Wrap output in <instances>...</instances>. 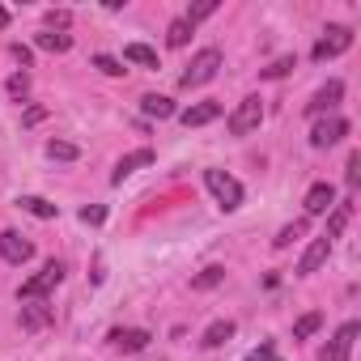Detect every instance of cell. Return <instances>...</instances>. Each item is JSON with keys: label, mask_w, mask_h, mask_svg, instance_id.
<instances>
[{"label": "cell", "mask_w": 361, "mask_h": 361, "mask_svg": "<svg viewBox=\"0 0 361 361\" xmlns=\"http://www.w3.org/2000/svg\"><path fill=\"white\" fill-rule=\"evenodd\" d=\"M217 68H221V51H217V47H204V51H196V56H192V64L183 68V77H178V85H183V90L209 85V81L217 77Z\"/></svg>", "instance_id": "1"}, {"label": "cell", "mask_w": 361, "mask_h": 361, "mask_svg": "<svg viewBox=\"0 0 361 361\" xmlns=\"http://www.w3.org/2000/svg\"><path fill=\"white\" fill-rule=\"evenodd\" d=\"M60 281H64V268L51 259V264H43V268H39V272L18 289V302H47V293H51Z\"/></svg>", "instance_id": "2"}, {"label": "cell", "mask_w": 361, "mask_h": 361, "mask_svg": "<svg viewBox=\"0 0 361 361\" xmlns=\"http://www.w3.org/2000/svg\"><path fill=\"white\" fill-rule=\"evenodd\" d=\"M204 188L217 196V204L226 209V213H234L238 204H243V183L234 174H226V170H204Z\"/></svg>", "instance_id": "3"}, {"label": "cell", "mask_w": 361, "mask_h": 361, "mask_svg": "<svg viewBox=\"0 0 361 361\" xmlns=\"http://www.w3.org/2000/svg\"><path fill=\"white\" fill-rule=\"evenodd\" d=\"M259 123H264V102H259V98H243V102L230 111V119H226L230 136H251Z\"/></svg>", "instance_id": "4"}, {"label": "cell", "mask_w": 361, "mask_h": 361, "mask_svg": "<svg viewBox=\"0 0 361 361\" xmlns=\"http://www.w3.org/2000/svg\"><path fill=\"white\" fill-rule=\"evenodd\" d=\"M348 47H353V30H348V26H327V30H323V39L314 43V51H310V56L323 64V60H336V56H344Z\"/></svg>", "instance_id": "5"}, {"label": "cell", "mask_w": 361, "mask_h": 361, "mask_svg": "<svg viewBox=\"0 0 361 361\" xmlns=\"http://www.w3.org/2000/svg\"><path fill=\"white\" fill-rule=\"evenodd\" d=\"M357 336H361V323H344V327L327 340V348L319 353V361H348V357H353Z\"/></svg>", "instance_id": "6"}, {"label": "cell", "mask_w": 361, "mask_h": 361, "mask_svg": "<svg viewBox=\"0 0 361 361\" xmlns=\"http://www.w3.org/2000/svg\"><path fill=\"white\" fill-rule=\"evenodd\" d=\"M348 136V119L344 115H327V119H319L314 128H310V145L314 149H331L336 140H344Z\"/></svg>", "instance_id": "7"}, {"label": "cell", "mask_w": 361, "mask_h": 361, "mask_svg": "<svg viewBox=\"0 0 361 361\" xmlns=\"http://www.w3.org/2000/svg\"><path fill=\"white\" fill-rule=\"evenodd\" d=\"M30 255H35V243H26L18 230L0 234V259H5V264H26Z\"/></svg>", "instance_id": "8"}, {"label": "cell", "mask_w": 361, "mask_h": 361, "mask_svg": "<svg viewBox=\"0 0 361 361\" xmlns=\"http://www.w3.org/2000/svg\"><path fill=\"white\" fill-rule=\"evenodd\" d=\"M51 319H56V310L47 302H22V314H18L22 331H43V327H51Z\"/></svg>", "instance_id": "9"}, {"label": "cell", "mask_w": 361, "mask_h": 361, "mask_svg": "<svg viewBox=\"0 0 361 361\" xmlns=\"http://www.w3.org/2000/svg\"><path fill=\"white\" fill-rule=\"evenodd\" d=\"M106 340H111V348H119V353H140V348H149L153 336H149L145 327H115Z\"/></svg>", "instance_id": "10"}, {"label": "cell", "mask_w": 361, "mask_h": 361, "mask_svg": "<svg viewBox=\"0 0 361 361\" xmlns=\"http://www.w3.org/2000/svg\"><path fill=\"white\" fill-rule=\"evenodd\" d=\"M145 166H153V149H132V153H123V157L115 161V170H111V183H123L128 174H136V170H145Z\"/></svg>", "instance_id": "11"}, {"label": "cell", "mask_w": 361, "mask_h": 361, "mask_svg": "<svg viewBox=\"0 0 361 361\" xmlns=\"http://www.w3.org/2000/svg\"><path fill=\"white\" fill-rule=\"evenodd\" d=\"M331 247H336V243L319 234V238H314V243L306 247V255L298 259V272H302V276H310V272H319V268L327 264V255H331Z\"/></svg>", "instance_id": "12"}, {"label": "cell", "mask_w": 361, "mask_h": 361, "mask_svg": "<svg viewBox=\"0 0 361 361\" xmlns=\"http://www.w3.org/2000/svg\"><path fill=\"white\" fill-rule=\"evenodd\" d=\"M340 98H344V85H340V81H327V85H323V90H314V98L306 102V115L336 111V106H340Z\"/></svg>", "instance_id": "13"}, {"label": "cell", "mask_w": 361, "mask_h": 361, "mask_svg": "<svg viewBox=\"0 0 361 361\" xmlns=\"http://www.w3.org/2000/svg\"><path fill=\"white\" fill-rule=\"evenodd\" d=\"M327 209H336V188H331V183H314V188L306 192V217H319V213H327Z\"/></svg>", "instance_id": "14"}, {"label": "cell", "mask_w": 361, "mask_h": 361, "mask_svg": "<svg viewBox=\"0 0 361 361\" xmlns=\"http://www.w3.org/2000/svg\"><path fill=\"white\" fill-rule=\"evenodd\" d=\"M178 119H183V128H204V123L221 119V102H196V106H188Z\"/></svg>", "instance_id": "15"}, {"label": "cell", "mask_w": 361, "mask_h": 361, "mask_svg": "<svg viewBox=\"0 0 361 361\" xmlns=\"http://www.w3.org/2000/svg\"><path fill=\"white\" fill-rule=\"evenodd\" d=\"M140 111H145L149 119H170V115H174V102L161 98V94H145V98H140Z\"/></svg>", "instance_id": "16"}, {"label": "cell", "mask_w": 361, "mask_h": 361, "mask_svg": "<svg viewBox=\"0 0 361 361\" xmlns=\"http://www.w3.org/2000/svg\"><path fill=\"white\" fill-rule=\"evenodd\" d=\"M348 221H353V204H336V209H331V217H327L323 238H331V243H336V238L344 234V226H348Z\"/></svg>", "instance_id": "17"}, {"label": "cell", "mask_w": 361, "mask_h": 361, "mask_svg": "<svg viewBox=\"0 0 361 361\" xmlns=\"http://www.w3.org/2000/svg\"><path fill=\"white\" fill-rule=\"evenodd\" d=\"M123 60H128V64H140V68H157V51L145 47V43H128V47H123Z\"/></svg>", "instance_id": "18"}, {"label": "cell", "mask_w": 361, "mask_h": 361, "mask_svg": "<svg viewBox=\"0 0 361 361\" xmlns=\"http://www.w3.org/2000/svg\"><path fill=\"white\" fill-rule=\"evenodd\" d=\"M230 336H234V323H230V319H217V323H209V331H204L200 344H204V348H221Z\"/></svg>", "instance_id": "19"}, {"label": "cell", "mask_w": 361, "mask_h": 361, "mask_svg": "<svg viewBox=\"0 0 361 361\" xmlns=\"http://www.w3.org/2000/svg\"><path fill=\"white\" fill-rule=\"evenodd\" d=\"M18 204H22V209H26V213H30V217H43V221H51V217H56V213H60V209H56V204H51V200H43V196H22V200H18Z\"/></svg>", "instance_id": "20"}, {"label": "cell", "mask_w": 361, "mask_h": 361, "mask_svg": "<svg viewBox=\"0 0 361 361\" xmlns=\"http://www.w3.org/2000/svg\"><path fill=\"white\" fill-rule=\"evenodd\" d=\"M221 281H226V268H217V264H213V268H204L200 276H192V289H196V293H204V289H217Z\"/></svg>", "instance_id": "21"}, {"label": "cell", "mask_w": 361, "mask_h": 361, "mask_svg": "<svg viewBox=\"0 0 361 361\" xmlns=\"http://www.w3.org/2000/svg\"><path fill=\"white\" fill-rule=\"evenodd\" d=\"M323 327V314L319 310H310V314H302L298 323H293V340H306V336H314Z\"/></svg>", "instance_id": "22"}, {"label": "cell", "mask_w": 361, "mask_h": 361, "mask_svg": "<svg viewBox=\"0 0 361 361\" xmlns=\"http://www.w3.org/2000/svg\"><path fill=\"white\" fill-rule=\"evenodd\" d=\"M35 43H39L43 51H68V47H73V35H56V30H47V35H39Z\"/></svg>", "instance_id": "23"}, {"label": "cell", "mask_w": 361, "mask_h": 361, "mask_svg": "<svg viewBox=\"0 0 361 361\" xmlns=\"http://www.w3.org/2000/svg\"><path fill=\"white\" fill-rule=\"evenodd\" d=\"M188 39H192V26L178 18V22H170V30H166V43L170 47H188Z\"/></svg>", "instance_id": "24"}, {"label": "cell", "mask_w": 361, "mask_h": 361, "mask_svg": "<svg viewBox=\"0 0 361 361\" xmlns=\"http://www.w3.org/2000/svg\"><path fill=\"white\" fill-rule=\"evenodd\" d=\"M302 234H306V217H302V221H293V226H285V230L272 238V247H276V251H285V247H289L293 238H302Z\"/></svg>", "instance_id": "25"}, {"label": "cell", "mask_w": 361, "mask_h": 361, "mask_svg": "<svg viewBox=\"0 0 361 361\" xmlns=\"http://www.w3.org/2000/svg\"><path fill=\"white\" fill-rule=\"evenodd\" d=\"M213 13H217V0H200V5H192V9H188V18H183V22L196 30V22H204V18H213Z\"/></svg>", "instance_id": "26"}, {"label": "cell", "mask_w": 361, "mask_h": 361, "mask_svg": "<svg viewBox=\"0 0 361 361\" xmlns=\"http://www.w3.org/2000/svg\"><path fill=\"white\" fill-rule=\"evenodd\" d=\"M47 157H56V161H73V157H77V145H68V140H51V145H47Z\"/></svg>", "instance_id": "27"}, {"label": "cell", "mask_w": 361, "mask_h": 361, "mask_svg": "<svg viewBox=\"0 0 361 361\" xmlns=\"http://www.w3.org/2000/svg\"><path fill=\"white\" fill-rule=\"evenodd\" d=\"M68 22H73V13H68V9H51V13H47V30H56V35H64V30H68Z\"/></svg>", "instance_id": "28"}, {"label": "cell", "mask_w": 361, "mask_h": 361, "mask_svg": "<svg viewBox=\"0 0 361 361\" xmlns=\"http://www.w3.org/2000/svg\"><path fill=\"white\" fill-rule=\"evenodd\" d=\"M94 68H102L106 77H123V64L115 56H94Z\"/></svg>", "instance_id": "29"}, {"label": "cell", "mask_w": 361, "mask_h": 361, "mask_svg": "<svg viewBox=\"0 0 361 361\" xmlns=\"http://www.w3.org/2000/svg\"><path fill=\"white\" fill-rule=\"evenodd\" d=\"M9 94H13V98H26V94H30V77H26V73H13V77H9Z\"/></svg>", "instance_id": "30"}, {"label": "cell", "mask_w": 361, "mask_h": 361, "mask_svg": "<svg viewBox=\"0 0 361 361\" xmlns=\"http://www.w3.org/2000/svg\"><path fill=\"white\" fill-rule=\"evenodd\" d=\"M344 183H348V188H357V183H361V153H353V157H348V170H344Z\"/></svg>", "instance_id": "31"}, {"label": "cell", "mask_w": 361, "mask_h": 361, "mask_svg": "<svg viewBox=\"0 0 361 361\" xmlns=\"http://www.w3.org/2000/svg\"><path fill=\"white\" fill-rule=\"evenodd\" d=\"M289 68H293V56H285V60H276V64H268V68H264V77H285Z\"/></svg>", "instance_id": "32"}, {"label": "cell", "mask_w": 361, "mask_h": 361, "mask_svg": "<svg viewBox=\"0 0 361 361\" xmlns=\"http://www.w3.org/2000/svg\"><path fill=\"white\" fill-rule=\"evenodd\" d=\"M81 221H85V226H102V221H106V209H98V204H94V209H81Z\"/></svg>", "instance_id": "33"}, {"label": "cell", "mask_w": 361, "mask_h": 361, "mask_svg": "<svg viewBox=\"0 0 361 361\" xmlns=\"http://www.w3.org/2000/svg\"><path fill=\"white\" fill-rule=\"evenodd\" d=\"M247 361H281V357H276V348H272V344H259Z\"/></svg>", "instance_id": "34"}, {"label": "cell", "mask_w": 361, "mask_h": 361, "mask_svg": "<svg viewBox=\"0 0 361 361\" xmlns=\"http://www.w3.org/2000/svg\"><path fill=\"white\" fill-rule=\"evenodd\" d=\"M13 60H22V68L30 64V47H22V43H13Z\"/></svg>", "instance_id": "35"}, {"label": "cell", "mask_w": 361, "mask_h": 361, "mask_svg": "<svg viewBox=\"0 0 361 361\" xmlns=\"http://www.w3.org/2000/svg\"><path fill=\"white\" fill-rule=\"evenodd\" d=\"M5 26H9V9H5V5H0V30H5Z\"/></svg>", "instance_id": "36"}]
</instances>
